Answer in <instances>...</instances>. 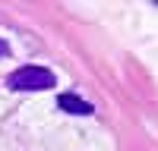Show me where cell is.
Returning a JSON list of instances; mask_svg holds the SVG:
<instances>
[{"instance_id":"cell-2","label":"cell","mask_w":158,"mask_h":151,"mask_svg":"<svg viewBox=\"0 0 158 151\" xmlns=\"http://www.w3.org/2000/svg\"><path fill=\"white\" fill-rule=\"evenodd\" d=\"M57 104L67 110V113H76V117H89V113H95V107H92L89 101H82L79 95H73V91L60 95V98H57Z\"/></svg>"},{"instance_id":"cell-1","label":"cell","mask_w":158,"mask_h":151,"mask_svg":"<svg viewBox=\"0 0 158 151\" xmlns=\"http://www.w3.org/2000/svg\"><path fill=\"white\" fill-rule=\"evenodd\" d=\"M6 85L13 91H48L54 88V72L44 66H19L16 72H10Z\"/></svg>"},{"instance_id":"cell-3","label":"cell","mask_w":158,"mask_h":151,"mask_svg":"<svg viewBox=\"0 0 158 151\" xmlns=\"http://www.w3.org/2000/svg\"><path fill=\"white\" fill-rule=\"evenodd\" d=\"M10 54V47H6V41H0V57H6Z\"/></svg>"}]
</instances>
